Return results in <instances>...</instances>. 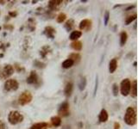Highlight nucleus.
<instances>
[{
    "label": "nucleus",
    "instance_id": "nucleus-30",
    "mask_svg": "<svg viewBox=\"0 0 138 129\" xmlns=\"http://www.w3.org/2000/svg\"><path fill=\"white\" fill-rule=\"evenodd\" d=\"M119 128H120V124L118 122H116L114 124V129H119Z\"/></svg>",
    "mask_w": 138,
    "mask_h": 129
},
{
    "label": "nucleus",
    "instance_id": "nucleus-5",
    "mask_svg": "<svg viewBox=\"0 0 138 129\" xmlns=\"http://www.w3.org/2000/svg\"><path fill=\"white\" fill-rule=\"evenodd\" d=\"M19 84L16 79H8L4 83V89L6 91H15L18 89Z\"/></svg>",
    "mask_w": 138,
    "mask_h": 129
},
{
    "label": "nucleus",
    "instance_id": "nucleus-20",
    "mask_svg": "<svg viewBox=\"0 0 138 129\" xmlns=\"http://www.w3.org/2000/svg\"><path fill=\"white\" fill-rule=\"evenodd\" d=\"M73 61H72V59H70V58H67V59H66L65 61L62 63V67L63 68H70V67H72V65H73Z\"/></svg>",
    "mask_w": 138,
    "mask_h": 129
},
{
    "label": "nucleus",
    "instance_id": "nucleus-6",
    "mask_svg": "<svg viewBox=\"0 0 138 129\" xmlns=\"http://www.w3.org/2000/svg\"><path fill=\"white\" fill-rule=\"evenodd\" d=\"M130 85L131 83L129 81V79L125 78L121 82V93L122 96H126L129 94L130 92Z\"/></svg>",
    "mask_w": 138,
    "mask_h": 129
},
{
    "label": "nucleus",
    "instance_id": "nucleus-22",
    "mask_svg": "<svg viewBox=\"0 0 138 129\" xmlns=\"http://www.w3.org/2000/svg\"><path fill=\"white\" fill-rule=\"evenodd\" d=\"M120 43H121V46H124V44L126 43L128 39V34L126 32H122L120 34Z\"/></svg>",
    "mask_w": 138,
    "mask_h": 129
},
{
    "label": "nucleus",
    "instance_id": "nucleus-18",
    "mask_svg": "<svg viewBox=\"0 0 138 129\" xmlns=\"http://www.w3.org/2000/svg\"><path fill=\"white\" fill-rule=\"evenodd\" d=\"M51 122L53 127H59L61 123V120L59 116H53L51 118Z\"/></svg>",
    "mask_w": 138,
    "mask_h": 129
},
{
    "label": "nucleus",
    "instance_id": "nucleus-10",
    "mask_svg": "<svg viewBox=\"0 0 138 129\" xmlns=\"http://www.w3.org/2000/svg\"><path fill=\"white\" fill-rule=\"evenodd\" d=\"M48 127L49 126L46 122H40V123H36L34 125H33L30 127V129H47Z\"/></svg>",
    "mask_w": 138,
    "mask_h": 129
},
{
    "label": "nucleus",
    "instance_id": "nucleus-23",
    "mask_svg": "<svg viewBox=\"0 0 138 129\" xmlns=\"http://www.w3.org/2000/svg\"><path fill=\"white\" fill-rule=\"evenodd\" d=\"M65 27H66V29H67L68 31L71 30V29H72V28L74 27V22H73V20H72V19H70V20L67 21V22H66V24H65Z\"/></svg>",
    "mask_w": 138,
    "mask_h": 129
},
{
    "label": "nucleus",
    "instance_id": "nucleus-25",
    "mask_svg": "<svg viewBox=\"0 0 138 129\" xmlns=\"http://www.w3.org/2000/svg\"><path fill=\"white\" fill-rule=\"evenodd\" d=\"M86 77H83V78H81L80 83H79V89H80V90H83V89H85V87H86Z\"/></svg>",
    "mask_w": 138,
    "mask_h": 129
},
{
    "label": "nucleus",
    "instance_id": "nucleus-15",
    "mask_svg": "<svg viewBox=\"0 0 138 129\" xmlns=\"http://www.w3.org/2000/svg\"><path fill=\"white\" fill-rule=\"evenodd\" d=\"M72 83H67V85L65 87V95L67 96H70L71 94H72Z\"/></svg>",
    "mask_w": 138,
    "mask_h": 129
},
{
    "label": "nucleus",
    "instance_id": "nucleus-1",
    "mask_svg": "<svg viewBox=\"0 0 138 129\" xmlns=\"http://www.w3.org/2000/svg\"><path fill=\"white\" fill-rule=\"evenodd\" d=\"M124 121L127 125L133 126L136 123V112L132 107H129L124 115Z\"/></svg>",
    "mask_w": 138,
    "mask_h": 129
},
{
    "label": "nucleus",
    "instance_id": "nucleus-11",
    "mask_svg": "<svg viewBox=\"0 0 138 129\" xmlns=\"http://www.w3.org/2000/svg\"><path fill=\"white\" fill-rule=\"evenodd\" d=\"M99 121L100 122H106L107 120H108V113L105 109H102L101 112L99 114Z\"/></svg>",
    "mask_w": 138,
    "mask_h": 129
},
{
    "label": "nucleus",
    "instance_id": "nucleus-17",
    "mask_svg": "<svg viewBox=\"0 0 138 129\" xmlns=\"http://www.w3.org/2000/svg\"><path fill=\"white\" fill-rule=\"evenodd\" d=\"M71 46H72V48H73L74 50H76V51H79V50H81V48H82V43L79 41H74L71 44Z\"/></svg>",
    "mask_w": 138,
    "mask_h": 129
},
{
    "label": "nucleus",
    "instance_id": "nucleus-31",
    "mask_svg": "<svg viewBox=\"0 0 138 129\" xmlns=\"http://www.w3.org/2000/svg\"><path fill=\"white\" fill-rule=\"evenodd\" d=\"M10 15H13V16H15V15H17V14H16V13H12V12H10Z\"/></svg>",
    "mask_w": 138,
    "mask_h": 129
},
{
    "label": "nucleus",
    "instance_id": "nucleus-29",
    "mask_svg": "<svg viewBox=\"0 0 138 129\" xmlns=\"http://www.w3.org/2000/svg\"><path fill=\"white\" fill-rule=\"evenodd\" d=\"M105 20H104V23L107 24V22H108V20H109V12H106L105 13V16H104Z\"/></svg>",
    "mask_w": 138,
    "mask_h": 129
},
{
    "label": "nucleus",
    "instance_id": "nucleus-2",
    "mask_svg": "<svg viewBox=\"0 0 138 129\" xmlns=\"http://www.w3.org/2000/svg\"><path fill=\"white\" fill-rule=\"evenodd\" d=\"M8 120L11 125H17V124L21 123L23 120V115L19 111L14 110V111H11L9 114Z\"/></svg>",
    "mask_w": 138,
    "mask_h": 129
},
{
    "label": "nucleus",
    "instance_id": "nucleus-21",
    "mask_svg": "<svg viewBox=\"0 0 138 129\" xmlns=\"http://www.w3.org/2000/svg\"><path fill=\"white\" fill-rule=\"evenodd\" d=\"M68 58L72 59L73 61V63H78L80 60V55L79 53H72V54L69 55Z\"/></svg>",
    "mask_w": 138,
    "mask_h": 129
},
{
    "label": "nucleus",
    "instance_id": "nucleus-16",
    "mask_svg": "<svg viewBox=\"0 0 138 129\" xmlns=\"http://www.w3.org/2000/svg\"><path fill=\"white\" fill-rule=\"evenodd\" d=\"M62 3V1H49L48 5H49L50 9H52L53 10H56L58 9L59 5Z\"/></svg>",
    "mask_w": 138,
    "mask_h": 129
},
{
    "label": "nucleus",
    "instance_id": "nucleus-24",
    "mask_svg": "<svg viewBox=\"0 0 138 129\" xmlns=\"http://www.w3.org/2000/svg\"><path fill=\"white\" fill-rule=\"evenodd\" d=\"M66 18H67L66 14L65 13H60V15L57 16V22H58L59 23H61V22H63L64 21L66 20Z\"/></svg>",
    "mask_w": 138,
    "mask_h": 129
},
{
    "label": "nucleus",
    "instance_id": "nucleus-27",
    "mask_svg": "<svg viewBox=\"0 0 138 129\" xmlns=\"http://www.w3.org/2000/svg\"><path fill=\"white\" fill-rule=\"evenodd\" d=\"M112 89H113V94L114 96H117L118 95V87H117V84H114L113 86H112Z\"/></svg>",
    "mask_w": 138,
    "mask_h": 129
},
{
    "label": "nucleus",
    "instance_id": "nucleus-7",
    "mask_svg": "<svg viewBox=\"0 0 138 129\" xmlns=\"http://www.w3.org/2000/svg\"><path fill=\"white\" fill-rule=\"evenodd\" d=\"M59 115H62V116H67L69 115V104L67 101L60 105V108H59Z\"/></svg>",
    "mask_w": 138,
    "mask_h": 129
},
{
    "label": "nucleus",
    "instance_id": "nucleus-26",
    "mask_svg": "<svg viewBox=\"0 0 138 129\" xmlns=\"http://www.w3.org/2000/svg\"><path fill=\"white\" fill-rule=\"evenodd\" d=\"M136 18V14H134L133 15H130V16H129L127 19H126V22H125L126 25H128V24H129L131 22H133V21H134Z\"/></svg>",
    "mask_w": 138,
    "mask_h": 129
},
{
    "label": "nucleus",
    "instance_id": "nucleus-13",
    "mask_svg": "<svg viewBox=\"0 0 138 129\" xmlns=\"http://www.w3.org/2000/svg\"><path fill=\"white\" fill-rule=\"evenodd\" d=\"M44 33H45V34L48 36V37L53 38L54 34H55V30L52 27H47L46 29H45V30H44Z\"/></svg>",
    "mask_w": 138,
    "mask_h": 129
},
{
    "label": "nucleus",
    "instance_id": "nucleus-14",
    "mask_svg": "<svg viewBox=\"0 0 138 129\" xmlns=\"http://www.w3.org/2000/svg\"><path fill=\"white\" fill-rule=\"evenodd\" d=\"M81 34H82V33L79 30L72 31L70 34V40H72V41H77V40L81 36Z\"/></svg>",
    "mask_w": 138,
    "mask_h": 129
},
{
    "label": "nucleus",
    "instance_id": "nucleus-9",
    "mask_svg": "<svg viewBox=\"0 0 138 129\" xmlns=\"http://www.w3.org/2000/svg\"><path fill=\"white\" fill-rule=\"evenodd\" d=\"M37 81H38L37 74H36L34 72H31L29 77L27 78V83L29 84H34L37 83Z\"/></svg>",
    "mask_w": 138,
    "mask_h": 129
},
{
    "label": "nucleus",
    "instance_id": "nucleus-8",
    "mask_svg": "<svg viewBox=\"0 0 138 129\" xmlns=\"http://www.w3.org/2000/svg\"><path fill=\"white\" fill-rule=\"evenodd\" d=\"M91 28V22L88 19H85V20L81 21L79 23V29L81 30H86L89 31Z\"/></svg>",
    "mask_w": 138,
    "mask_h": 129
},
{
    "label": "nucleus",
    "instance_id": "nucleus-19",
    "mask_svg": "<svg viewBox=\"0 0 138 129\" xmlns=\"http://www.w3.org/2000/svg\"><path fill=\"white\" fill-rule=\"evenodd\" d=\"M131 93V96H134V97H136V80H134L133 81V83L131 84L130 85V92Z\"/></svg>",
    "mask_w": 138,
    "mask_h": 129
},
{
    "label": "nucleus",
    "instance_id": "nucleus-3",
    "mask_svg": "<svg viewBox=\"0 0 138 129\" xmlns=\"http://www.w3.org/2000/svg\"><path fill=\"white\" fill-rule=\"evenodd\" d=\"M14 73V68L12 65H6L3 66V68L0 71V78L6 79L10 77Z\"/></svg>",
    "mask_w": 138,
    "mask_h": 129
},
{
    "label": "nucleus",
    "instance_id": "nucleus-12",
    "mask_svg": "<svg viewBox=\"0 0 138 129\" xmlns=\"http://www.w3.org/2000/svg\"><path fill=\"white\" fill-rule=\"evenodd\" d=\"M117 68V58H113L110 60V66H109V70H110V73H113Z\"/></svg>",
    "mask_w": 138,
    "mask_h": 129
},
{
    "label": "nucleus",
    "instance_id": "nucleus-28",
    "mask_svg": "<svg viewBox=\"0 0 138 129\" xmlns=\"http://www.w3.org/2000/svg\"><path fill=\"white\" fill-rule=\"evenodd\" d=\"M0 129H6V125L2 120H0Z\"/></svg>",
    "mask_w": 138,
    "mask_h": 129
},
{
    "label": "nucleus",
    "instance_id": "nucleus-4",
    "mask_svg": "<svg viewBox=\"0 0 138 129\" xmlns=\"http://www.w3.org/2000/svg\"><path fill=\"white\" fill-rule=\"evenodd\" d=\"M32 101V95L29 91H24L20 95L18 98V102L20 105H26Z\"/></svg>",
    "mask_w": 138,
    "mask_h": 129
}]
</instances>
